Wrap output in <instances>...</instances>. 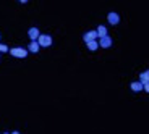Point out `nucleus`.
<instances>
[{
  "instance_id": "9d476101",
  "label": "nucleus",
  "mask_w": 149,
  "mask_h": 134,
  "mask_svg": "<svg viewBox=\"0 0 149 134\" xmlns=\"http://www.w3.org/2000/svg\"><path fill=\"white\" fill-rule=\"evenodd\" d=\"M130 87H131V90H133V92H139V90H143V84H141L139 81L131 82V84H130Z\"/></svg>"
},
{
  "instance_id": "20e7f679",
  "label": "nucleus",
  "mask_w": 149,
  "mask_h": 134,
  "mask_svg": "<svg viewBox=\"0 0 149 134\" xmlns=\"http://www.w3.org/2000/svg\"><path fill=\"white\" fill-rule=\"evenodd\" d=\"M101 39V42H99V47H104V48H109V47H112V44H113V41H112V37L110 36H104V37H99Z\"/></svg>"
},
{
  "instance_id": "ddd939ff",
  "label": "nucleus",
  "mask_w": 149,
  "mask_h": 134,
  "mask_svg": "<svg viewBox=\"0 0 149 134\" xmlns=\"http://www.w3.org/2000/svg\"><path fill=\"white\" fill-rule=\"evenodd\" d=\"M18 2H19V3H26L28 0H18Z\"/></svg>"
},
{
  "instance_id": "423d86ee",
  "label": "nucleus",
  "mask_w": 149,
  "mask_h": 134,
  "mask_svg": "<svg viewBox=\"0 0 149 134\" xmlns=\"http://www.w3.org/2000/svg\"><path fill=\"white\" fill-rule=\"evenodd\" d=\"M39 29H37V28H29V29H28V36H29V39L31 41H37V37H39Z\"/></svg>"
},
{
  "instance_id": "f03ea898",
  "label": "nucleus",
  "mask_w": 149,
  "mask_h": 134,
  "mask_svg": "<svg viewBox=\"0 0 149 134\" xmlns=\"http://www.w3.org/2000/svg\"><path fill=\"white\" fill-rule=\"evenodd\" d=\"M8 52H10L13 57H16V58H26V57H28V48H23V47L10 48Z\"/></svg>"
},
{
  "instance_id": "9b49d317",
  "label": "nucleus",
  "mask_w": 149,
  "mask_h": 134,
  "mask_svg": "<svg viewBox=\"0 0 149 134\" xmlns=\"http://www.w3.org/2000/svg\"><path fill=\"white\" fill-rule=\"evenodd\" d=\"M96 32H97V36H99V37H104V36H107V28H105V26H99V28H97V29H96Z\"/></svg>"
},
{
  "instance_id": "f257e3e1",
  "label": "nucleus",
  "mask_w": 149,
  "mask_h": 134,
  "mask_svg": "<svg viewBox=\"0 0 149 134\" xmlns=\"http://www.w3.org/2000/svg\"><path fill=\"white\" fill-rule=\"evenodd\" d=\"M52 42V36H49V34H39V37H37V44L41 47H50Z\"/></svg>"
},
{
  "instance_id": "39448f33",
  "label": "nucleus",
  "mask_w": 149,
  "mask_h": 134,
  "mask_svg": "<svg viewBox=\"0 0 149 134\" xmlns=\"http://www.w3.org/2000/svg\"><path fill=\"white\" fill-rule=\"evenodd\" d=\"M99 36H97V32H96V29L94 31H88V32L83 36V41L84 42H89V41H94V39H97Z\"/></svg>"
},
{
  "instance_id": "2eb2a0df",
  "label": "nucleus",
  "mask_w": 149,
  "mask_h": 134,
  "mask_svg": "<svg viewBox=\"0 0 149 134\" xmlns=\"http://www.w3.org/2000/svg\"><path fill=\"white\" fill-rule=\"evenodd\" d=\"M3 134H10V133H3Z\"/></svg>"
},
{
  "instance_id": "4468645a",
  "label": "nucleus",
  "mask_w": 149,
  "mask_h": 134,
  "mask_svg": "<svg viewBox=\"0 0 149 134\" xmlns=\"http://www.w3.org/2000/svg\"><path fill=\"white\" fill-rule=\"evenodd\" d=\"M10 134H19V133H18V131H13V133H10Z\"/></svg>"
},
{
  "instance_id": "7ed1b4c3",
  "label": "nucleus",
  "mask_w": 149,
  "mask_h": 134,
  "mask_svg": "<svg viewBox=\"0 0 149 134\" xmlns=\"http://www.w3.org/2000/svg\"><path fill=\"white\" fill-rule=\"evenodd\" d=\"M107 21H109V24L115 26V24H118V23H120V15L117 13V11H110V13L107 15Z\"/></svg>"
},
{
  "instance_id": "1a4fd4ad",
  "label": "nucleus",
  "mask_w": 149,
  "mask_h": 134,
  "mask_svg": "<svg viewBox=\"0 0 149 134\" xmlns=\"http://www.w3.org/2000/svg\"><path fill=\"white\" fill-rule=\"evenodd\" d=\"M139 82L141 84H149V71H143L139 75Z\"/></svg>"
},
{
  "instance_id": "f8f14e48",
  "label": "nucleus",
  "mask_w": 149,
  "mask_h": 134,
  "mask_svg": "<svg viewBox=\"0 0 149 134\" xmlns=\"http://www.w3.org/2000/svg\"><path fill=\"white\" fill-rule=\"evenodd\" d=\"M8 50H10V48H8L5 44H0V53H5V52H8Z\"/></svg>"
},
{
  "instance_id": "6e6552de",
  "label": "nucleus",
  "mask_w": 149,
  "mask_h": 134,
  "mask_svg": "<svg viewBox=\"0 0 149 134\" xmlns=\"http://www.w3.org/2000/svg\"><path fill=\"white\" fill-rule=\"evenodd\" d=\"M86 45H88V50H91V52H96L97 48H99V42L94 39V41H89L86 42Z\"/></svg>"
},
{
  "instance_id": "0eeeda50",
  "label": "nucleus",
  "mask_w": 149,
  "mask_h": 134,
  "mask_svg": "<svg viewBox=\"0 0 149 134\" xmlns=\"http://www.w3.org/2000/svg\"><path fill=\"white\" fill-rule=\"evenodd\" d=\"M39 48H41V45L37 44V41H31L29 42V47H28V52L37 53V52H39Z\"/></svg>"
}]
</instances>
